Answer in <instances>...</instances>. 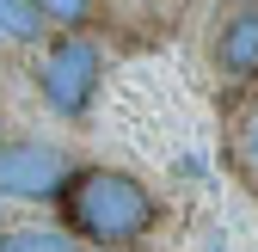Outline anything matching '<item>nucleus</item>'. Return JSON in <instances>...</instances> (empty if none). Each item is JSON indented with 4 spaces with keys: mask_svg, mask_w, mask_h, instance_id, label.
Wrapping results in <instances>:
<instances>
[{
    "mask_svg": "<svg viewBox=\"0 0 258 252\" xmlns=\"http://www.w3.org/2000/svg\"><path fill=\"white\" fill-rule=\"evenodd\" d=\"M31 7L43 13V25L55 19V25H86L92 19V0H31Z\"/></svg>",
    "mask_w": 258,
    "mask_h": 252,
    "instance_id": "nucleus-7",
    "label": "nucleus"
},
{
    "mask_svg": "<svg viewBox=\"0 0 258 252\" xmlns=\"http://www.w3.org/2000/svg\"><path fill=\"white\" fill-rule=\"evenodd\" d=\"M215 68L228 80H252L258 74V7L234 13L228 25L215 31Z\"/></svg>",
    "mask_w": 258,
    "mask_h": 252,
    "instance_id": "nucleus-4",
    "label": "nucleus"
},
{
    "mask_svg": "<svg viewBox=\"0 0 258 252\" xmlns=\"http://www.w3.org/2000/svg\"><path fill=\"white\" fill-rule=\"evenodd\" d=\"M209 252H228V240H209Z\"/></svg>",
    "mask_w": 258,
    "mask_h": 252,
    "instance_id": "nucleus-9",
    "label": "nucleus"
},
{
    "mask_svg": "<svg viewBox=\"0 0 258 252\" xmlns=\"http://www.w3.org/2000/svg\"><path fill=\"white\" fill-rule=\"evenodd\" d=\"M0 37L37 43V37H43V13L31 7V0H0Z\"/></svg>",
    "mask_w": 258,
    "mask_h": 252,
    "instance_id": "nucleus-5",
    "label": "nucleus"
},
{
    "mask_svg": "<svg viewBox=\"0 0 258 252\" xmlns=\"http://www.w3.org/2000/svg\"><path fill=\"white\" fill-rule=\"evenodd\" d=\"M55 203H61L68 234H80L92 246H129V240H142L154 228L148 184L117 172V166H80V172H68V184H61Z\"/></svg>",
    "mask_w": 258,
    "mask_h": 252,
    "instance_id": "nucleus-1",
    "label": "nucleus"
},
{
    "mask_svg": "<svg viewBox=\"0 0 258 252\" xmlns=\"http://www.w3.org/2000/svg\"><path fill=\"white\" fill-rule=\"evenodd\" d=\"M246 166H258V117L246 123Z\"/></svg>",
    "mask_w": 258,
    "mask_h": 252,
    "instance_id": "nucleus-8",
    "label": "nucleus"
},
{
    "mask_svg": "<svg viewBox=\"0 0 258 252\" xmlns=\"http://www.w3.org/2000/svg\"><path fill=\"white\" fill-rule=\"evenodd\" d=\"M99 74H105L99 43L61 37V43H49V55L37 61V92H43V105H49L55 117H86V111H92V92H99Z\"/></svg>",
    "mask_w": 258,
    "mask_h": 252,
    "instance_id": "nucleus-2",
    "label": "nucleus"
},
{
    "mask_svg": "<svg viewBox=\"0 0 258 252\" xmlns=\"http://www.w3.org/2000/svg\"><path fill=\"white\" fill-rule=\"evenodd\" d=\"M68 172L74 166L61 160V148H49V142H13V148H0V197L49 203V197H61Z\"/></svg>",
    "mask_w": 258,
    "mask_h": 252,
    "instance_id": "nucleus-3",
    "label": "nucleus"
},
{
    "mask_svg": "<svg viewBox=\"0 0 258 252\" xmlns=\"http://www.w3.org/2000/svg\"><path fill=\"white\" fill-rule=\"evenodd\" d=\"M0 252H80V246L55 228H13V234H0Z\"/></svg>",
    "mask_w": 258,
    "mask_h": 252,
    "instance_id": "nucleus-6",
    "label": "nucleus"
}]
</instances>
